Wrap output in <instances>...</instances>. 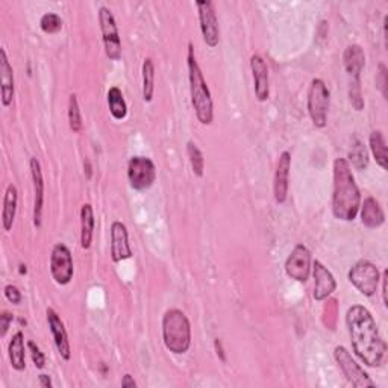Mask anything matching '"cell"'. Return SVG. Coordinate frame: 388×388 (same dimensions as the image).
I'll return each instance as SVG.
<instances>
[{"label": "cell", "instance_id": "6da1fadb", "mask_svg": "<svg viewBox=\"0 0 388 388\" xmlns=\"http://www.w3.org/2000/svg\"><path fill=\"white\" fill-rule=\"evenodd\" d=\"M346 323L356 356L369 367H379L384 361L387 345L379 336L374 316L367 308L354 305L347 309Z\"/></svg>", "mask_w": 388, "mask_h": 388}, {"label": "cell", "instance_id": "7a4b0ae2", "mask_svg": "<svg viewBox=\"0 0 388 388\" xmlns=\"http://www.w3.org/2000/svg\"><path fill=\"white\" fill-rule=\"evenodd\" d=\"M361 207L360 188L356 185L351 164L345 158L334 161L332 212L343 222H354Z\"/></svg>", "mask_w": 388, "mask_h": 388}, {"label": "cell", "instance_id": "3957f363", "mask_svg": "<svg viewBox=\"0 0 388 388\" xmlns=\"http://www.w3.org/2000/svg\"><path fill=\"white\" fill-rule=\"evenodd\" d=\"M188 79H190V93H192V105L196 112L197 120L202 125H211L214 120V106H212V99L208 88V83L203 78L199 64L196 61L193 44H188Z\"/></svg>", "mask_w": 388, "mask_h": 388}, {"label": "cell", "instance_id": "277c9868", "mask_svg": "<svg viewBox=\"0 0 388 388\" xmlns=\"http://www.w3.org/2000/svg\"><path fill=\"white\" fill-rule=\"evenodd\" d=\"M163 340L170 352L185 354L192 346V325L178 308L167 311L163 317Z\"/></svg>", "mask_w": 388, "mask_h": 388}, {"label": "cell", "instance_id": "5b68a950", "mask_svg": "<svg viewBox=\"0 0 388 388\" xmlns=\"http://www.w3.org/2000/svg\"><path fill=\"white\" fill-rule=\"evenodd\" d=\"M331 94L326 83L322 79H313L308 90V114L316 127L322 129L328 123Z\"/></svg>", "mask_w": 388, "mask_h": 388}, {"label": "cell", "instance_id": "8992f818", "mask_svg": "<svg viewBox=\"0 0 388 388\" xmlns=\"http://www.w3.org/2000/svg\"><path fill=\"white\" fill-rule=\"evenodd\" d=\"M349 280L361 294L371 298L378 290V284L381 280V275L374 263L361 260L349 270Z\"/></svg>", "mask_w": 388, "mask_h": 388}, {"label": "cell", "instance_id": "52a82bcc", "mask_svg": "<svg viewBox=\"0 0 388 388\" xmlns=\"http://www.w3.org/2000/svg\"><path fill=\"white\" fill-rule=\"evenodd\" d=\"M99 23L103 37L105 53L111 61H119L121 58V40L117 28V21L110 8L102 6L99 10Z\"/></svg>", "mask_w": 388, "mask_h": 388}, {"label": "cell", "instance_id": "ba28073f", "mask_svg": "<svg viewBox=\"0 0 388 388\" xmlns=\"http://www.w3.org/2000/svg\"><path fill=\"white\" fill-rule=\"evenodd\" d=\"M129 184L136 192L149 190L156 179V169L152 159L146 156H134L127 164Z\"/></svg>", "mask_w": 388, "mask_h": 388}, {"label": "cell", "instance_id": "9c48e42d", "mask_svg": "<svg viewBox=\"0 0 388 388\" xmlns=\"http://www.w3.org/2000/svg\"><path fill=\"white\" fill-rule=\"evenodd\" d=\"M334 358H336L337 364L340 366L343 375L346 379L356 388H374L375 382L371 381L370 376L364 371L360 364H356V361L352 358V355L349 354V351L343 346H337L336 351H334Z\"/></svg>", "mask_w": 388, "mask_h": 388}, {"label": "cell", "instance_id": "30bf717a", "mask_svg": "<svg viewBox=\"0 0 388 388\" xmlns=\"http://www.w3.org/2000/svg\"><path fill=\"white\" fill-rule=\"evenodd\" d=\"M50 273L58 285L70 284L73 279V258L72 252L65 245H55L50 255Z\"/></svg>", "mask_w": 388, "mask_h": 388}, {"label": "cell", "instance_id": "8fae6325", "mask_svg": "<svg viewBox=\"0 0 388 388\" xmlns=\"http://www.w3.org/2000/svg\"><path fill=\"white\" fill-rule=\"evenodd\" d=\"M197 11H199V21H201V30L203 35V41L210 45L211 49H214L220 41V28L218 20L214 10V3L212 2H197Z\"/></svg>", "mask_w": 388, "mask_h": 388}, {"label": "cell", "instance_id": "7c38bea8", "mask_svg": "<svg viewBox=\"0 0 388 388\" xmlns=\"http://www.w3.org/2000/svg\"><path fill=\"white\" fill-rule=\"evenodd\" d=\"M311 272V252L307 246L296 245L285 261V273L298 283H307Z\"/></svg>", "mask_w": 388, "mask_h": 388}, {"label": "cell", "instance_id": "4fadbf2b", "mask_svg": "<svg viewBox=\"0 0 388 388\" xmlns=\"http://www.w3.org/2000/svg\"><path fill=\"white\" fill-rule=\"evenodd\" d=\"M132 256V249L129 245L127 229L125 223L114 222L111 225V258L114 263L129 260Z\"/></svg>", "mask_w": 388, "mask_h": 388}, {"label": "cell", "instance_id": "5bb4252c", "mask_svg": "<svg viewBox=\"0 0 388 388\" xmlns=\"http://www.w3.org/2000/svg\"><path fill=\"white\" fill-rule=\"evenodd\" d=\"M292 169V154L290 152H283L279 156L275 179H273V194L278 203H284L288 194V179H290Z\"/></svg>", "mask_w": 388, "mask_h": 388}, {"label": "cell", "instance_id": "9a60e30c", "mask_svg": "<svg viewBox=\"0 0 388 388\" xmlns=\"http://www.w3.org/2000/svg\"><path fill=\"white\" fill-rule=\"evenodd\" d=\"M48 323L52 332L53 341H55V346L58 349L59 355L63 356V360L68 361L72 358V349H70V341H68L67 331L64 328V323L61 320V317L55 309L49 308L48 309Z\"/></svg>", "mask_w": 388, "mask_h": 388}, {"label": "cell", "instance_id": "2e32d148", "mask_svg": "<svg viewBox=\"0 0 388 388\" xmlns=\"http://www.w3.org/2000/svg\"><path fill=\"white\" fill-rule=\"evenodd\" d=\"M250 70H252L254 74L255 96L260 102H265L270 96L267 64H265V61L260 55H252L250 57Z\"/></svg>", "mask_w": 388, "mask_h": 388}, {"label": "cell", "instance_id": "e0dca14e", "mask_svg": "<svg viewBox=\"0 0 388 388\" xmlns=\"http://www.w3.org/2000/svg\"><path fill=\"white\" fill-rule=\"evenodd\" d=\"M29 167L34 182V225L37 227H40L41 216H43V203H44V179L41 172V164L37 158H30Z\"/></svg>", "mask_w": 388, "mask_h": 388}, {"label": "cell", "instance_id": "ac0fdd59", "mask_svg": "<svg viewBox=\"0 0 388 388\" xmlns=\"http://www.w3.org/2000/svg\"><path fill=\"white\" fill-rule=\"evenodd\" d=\"M314 299L316 300H325L337 290V283L332 273L325 267L320 261L314 263Z\"/></svg>", "mask_w": 388, "mask_h": 388}, {"label": "cell", "instance_id": "d6986e66", "mask_svg": "<svg viewBox=\"0 0 388 388\" xmlns=\"http://www.w3.org/2000/svg\"><path fill=\"white\" fill-rule=\"evenodd\" d=\"M343 63L351 81H361V73L364 70V65H366V55H364L361 45H347L343 55Z\"/></svg>", "mask_w": 388, "mask_h": 388}, {"label": "cell", "instance_id": "ffe728a7", "mask_svg": "<svg viewBox=\"0 0 388 388\" xmlns=\"http://www.w3.org/2000/svg\"><path fill=\"white\" fill-rule=\"evenodd\" d=\"M0 91H2V105L8 108L14 99V72L5 49L0 50Z\"/></svg>", "mask_w": 388, "mask_h": 388}, {"label": "cell", "instance_id": "44dd1931", "mask_svg": "<svg viewBox=\"0 0 388 388\" xmlns=\"http://www.w3.org/2000/svg\"><path fill=\"white\" fill-rule=\"evenodd\" d=\"M361 222L364 226L369 227V229H376V227L384 225V210L375 197H367V199L364 201L361 208Z\"/></svg>", "mask_w": 388, "mask_h": 388}, {"label": "cell", "instance_id": "7402d4cb", "mask_svg": "<svg viewBox=\"0 0 388 388\" xmlns=\"http://www.w3.org/2000/svg\"><path fill=\"white\" fill-rule=\"evenodd\" d=\"M17 202H19L17 187H15L14 184H10L5 192L3 210H2V226L5 231L12 229L15 212H17Z\"/></svg>", "mask_w": 388, "mask_h": 388}, {"label": "cell", "instance_id": "603a6c76", "mask_svg": "<svg viewBox=\"0 0 388 388\" xmlns=\"http://www.w3.org/2000/svg\"><path fill=\"white\" fill-rule=\"evenodd\" d=\"M8 354H10V361L14 370L23 371L26 369V352H25V336L19 331L12 336L10 341V347H8Z\"/></svg>", "mask_w": 388, "mask_h": 388}, {"label": "cell", "instance_id": "cb8c5ba5", "mask_svg": "<svg viewBox=\"0 0 388 388\" xmlns=\"http://www.w3.org/2000/svg\"><path fill=\"white\" fill-rule=\"evenodd\" d=\"M94 211L90 203H83L81 208V247L90 249L94 232Z\"/></svg>", "mask_w": 388, "mask_h": 388}, {"label": "cell", "instance_id": "d4e9b609", "mask_svg": "<svg viewBox=\"0 0 388 388\" xmlns=\"http://www.w3.org/2000/svg\"><path fill=\"white\" fill-rule=\"evenodd\" d=\"M370 150L371 155L376 159V164L381 169H388V154H387V143L381 131H374L370 134Z\"/></svg>", "mask_w": 388, "mask_h": 388}, {"label": "cell", "instance_id": "484cf974", "mask_svg": "<svg viewBox=\"0 0 388 388\" xmlns=\"http://www.w3.org/2000/svg\"><path fill=\"white\" fill-rule=\"evenodd\" d=\"M155 93V65L154 61L146 58L143 63V99L144 102H152Z\"/></svg>", "mask_w": 388, "mask_h": 388}, {"label": "cell", "instance_id": "4316f807", "mask_svg": "<svg viewBox=\"0 0 388 388\" xmlns=\"http://www.w3.org/2000/svg\"><path fill=\"white\" fill-rule=\"evenodd\" d=\"M108 106L111 116L116 120H123L127 116V105L120 88L112 87L108 91Z\"/></svg>", "mask_w": 388, "mask_h": 388}, {"label": "cell", "instance_id": "83f0119b", "mask_svg": "<svg viewBox=\"0 0 388 388\" xmlns=\"http://www.w3.org/2000/svg\"><path fill=\"white\" fill-rule=\"evenodd\" d=\"M349 159L354 164L355 169L358 170H364L369 165V154L364 144L360 141V139L354 136L352 140V146L351 150H349Z\"/></svg>", "mask_w": 388, "mask_h": 388}, {"label": "cell", "instance_id": "f1b7e54d", "mask_svg": "<svg viewBox=\"0 0 388 388\" xmlns=\"http://www.w3.org/2000/svg\"><path fill=\"white\" fill-rule=\"evenodd\" d=\"M187 154L190 158V164H192V169L194 172L196 176L202 178L205 172V158L201 149L196 146V143L188 141L187 143Z\"/></svg>", "mask_w": 388, "mask_h": 388}, {"label": "cell", "instance_id": "f546056e", "mask_svg": "<svg viewBox=\"0 0 388 388\" xmlns=\"http://www.w3.org/2000/svg\"><path fill=\"white\" fill-rule=\"evenodd\" d=\"M68 125H70L73 132L82 131V117L78 103V96L76 94H70V97H68Z\"/></svg>", "mask_w": 388, "mask_h": 388}, {"label": "cell", "instance_id": "4dcf8cb0", "mask_svg": "<svg viewBox=\"0 0 388 388\" xmlns=\"http://www.w3.org/2000/svg\"><path fill=\"white\" fill-rule=\"evenodd\" d=\"M40 28L45 34H58L63 29V19L58 14H44L40 20Z\"/></svg>", "mask_w": 388, "mask_h": 388}, {"label": "cell", "instance_id": "1f68e13d", "mask_svg": "<svg viewBox=\"0 0 388 388\" xmlns=\"http://www.w3.org/2000/svg\"><path fill=\"white\" fill-rule=\"evenodd\" d=\"M349 97H351V103L356 111L364 110L361 81H351V82H349Z\"/></svg>", "mask_w": 388, "mask_h": 388}, {"label": "cell", "instance_id": "d6a6232c", "mask_svg": "<svg viewBox=\"0 0 388 388\" xmlns=\"http://www.w3.org/2000/svg\"><path fill=\"white\" fill-rule=\"evenodd\" d=\"M28 347H29V352H30V356H32V361L35 364V367L37 369H43L45 366V356L44 354L41 352V349L38 347L34 341H29L28 343Z\"/></svg>", "mask_w": 388, "mask_h": 388}, {"label": "cell", "instance_id": "836d02e7", "mask_svg": "<svg viewBox=\"0 0 388 388\" xmlns=\"http://www.w3.org/2000/svg\"><path fill=\"white\" fill-rule=\"evenodd\" d=\"M387 67L385 64H379V73H378V78H376V83L379 90H381L382 96L387 99L388 93H387V87H388V78H387Z\"/></svg>", "mask_w": 388, "mask_h": 388}, {"label": "cell", "instance_id": "e575fe53", "mask_svg": "<svg viewBox=\"0 0 388 388\" xmlns=\"http://www.w3.org/2000/svg\"><path fill=\"white\" fill-rule=\"evenodd\" d=\"M3 293H5V298L11 303H14V305H19V303H21V299H23L21 293L19 292V288L15 285H6Z\"/></svg>", "mask_w": 388, "mask_h": 388}, {"label": "cell", "instance_id": "d590c367", "mask_svg": "<svg viewBox=\"0 0 388 388\" xmlns=\"http://www.w3.org/2000/svg\"><path fill=\"white\" fill-rule=\"evenodd\" d=\"M14 320V317L11 313H8V311H3L2 316H0V337H5L8 329H10V326Z\"/></svg>", "mask_w": 388, "mask_h": 388}, {"label": "cell", "instance_id": "8d00e7d4", "mask_svg": "<svg viewBox=\"0 0 388 388\" xmlns=\"http://www.w3.org/2000/svg\"><path fill=\"white\" fill-rule=\"evenodd\" d=\"M387 279H388V270H384L382 273V300H384V305L388 307V299H387Z\"/></svg>", "mask_w": 388, "mask_h": 388}, {"label": "cell", "instance_id": "74e56055", "mask_svg": "<svg viewBox=\"0 0 388 388\" xmlns=\"http://www.w3.org/2000/svg\"><path fill=\"white\" fill-rule=\"evenodd\" d=\"M121 387H123V388H135L136 382L134 381V378L131 375H125L123 379H121Z\"/></svg>", "mask_w": 388, "mask_h": 388}, {"label": "cell", "instance_id": "f35d334b", "mask_svg": "<svg viewBox=\"0 0 388 388\" xmlns=\"http://www.w3.org/2000/svg\"><path fill=\"white\" fill-rule=\"evenodd\" d=\"M38 379H40V385L44 387V388H52V379L49 375H40L38 376Z\"/></svg>", "mask_w": 388, "mask_h": 388}, {"label": "cell", "instance_id": "ab89813d", "mask_svg": "<svg viewBox=\"0 0 388 388\" xmlns=\"http://www.w3.org/2000/svg\"><path fill=\"white\" fill-rule=\"evenodd\" d=\"M216 349H217V354L220 355V358H222V361H225V355H223L222 343H220V341H218V340H216Z\"/></svg>", "mask_w": 388, "mask_h": 388}, {"label": "cell", "instance_id": "60d3db41", "mask_svg": "<svg viewBox=\"0 0 388 388\" xmlns=\"http://www.w3.org/2000/svg\"><path fill=\"white\" fill-rule=\"evenodd\" d=\"M20 273H26V265H20Z\"/></svg>", "mask_w": 388, "mask_h": 388}]
</instances>
